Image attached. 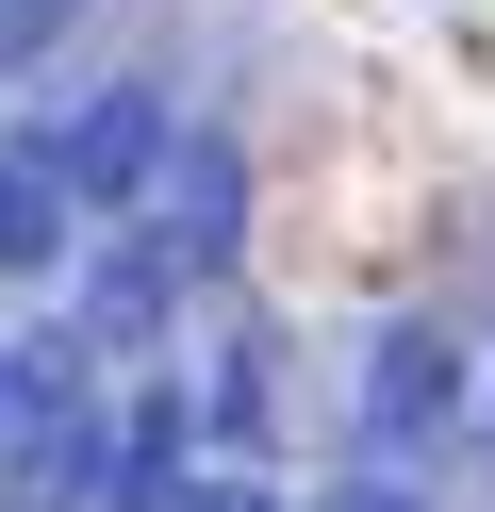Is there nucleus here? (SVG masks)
<instances>
[{
	"label": "nucleus",
	"instance_id": "0eeeda50",
	"mask_svg": "<svg viewBox=\"0 0 495 512\" xmlns=\"http://www.w3.org/2000/svg\"><path fill=\"white\" fill-rule=\"evenodd\" d=\"M99 479H116V430H83V446H50V463H17V479H0V512H99Z\"/></svg>",
	"mask_w": 495,
	"mask_h": 512
},
{
	"label": "nucleus",
	"instance_id": "20e7f679",
	"mask_svg": "<svg viewBox=\"0 0 495 512\" xmlns=\"http://www.w3.org/2000/svg\"><path fill=\"white\" fill-rule=\"evenodd\" d=\"M446 413H462V347L446 331H380L363 347V446H380V463L446 446Z\"/></svg>",
	"mask_w": 495,
	"mask_h": 512
},
{
	"label": "nucleus",
	"instance_id": "6e6552de",
	"mask_svg": "<svg viewBox=\"0 0 495 512\" xmlns=\"http://www.w3.org/2000/svg\"><path fill=\"white\" fill-rule=\"evenodd\" d=\"M66 17H83V0H0V67H33V50H50Z\"/></svg>",
	"mask_w": 495,
	"mask_h": 512
},
{
	"label": "nucleus",
	"instance_id": "39448f33",
	"mask_svg": "<svg viewBox=\"0 0 495 512\" xmlns=\"http://www.w3.org/2000/svg\"><path fill=\"white\" fill-rule=\"evenodd\" d=\"M66 182H50V149H0V281H50L66 265Z\"/></svg>",
	"mask_w": 495,
	"mask_h": 512
},
{
	"label": "nucleus",
	"instance_id": "f03ea898",
	"mask_svg": "<svg viewBox=\"0 0 495 512\" xmlns=\"http://www.w3.org/2000/svg\"><path fill=\"white\" fill-rule=\"evenodd\" d=\"M165 83H99L83 116L50 133V182H66V215H149V182H165Z\"/></svg>",
	"mask_w": 495,
	"mask_h": 512
},
{
	"label": "nucleus",
	"instance_id": "1a4fd4ad",
	"mask_svg": "<svg viewBox=\"0 0 495 512\" xmlns=\"http://www.w3.org/2000/svg\"><path fill=\"white\" fill-rule=\"evenodd\" d=\"M330 512H413V479H347V496H330Z\"/></svg>",
	"mask_w": 495,
	"mask_h": 512
},
{
	"label": "nucleus",
	"instance_id": "7ed1b4c3",
	"mask_svg": "<svg viewBox=\"0 0 495 512\" xmlns=\"http://www.w3.org/2000/svg\"><path fill=\"white\" fill-rule=\"evenodd\" d=\"M99 430V347L83 331H0V479Z\"/></svg>",
	"mask_w": 495,
	"mask_h": 512
},
{
	"label": "nucleus",
	"instance_id": "423d86ee",
	"mask_svg": "<svg viewBox=\"0 0 495 512\" xmlns=\"http://www.w3.org/2000/svg\"><path fill=\"white\" fill-rule=\"evenodd\" d=\"M99 512H198V496H182V397H149V413L116 430V479H99Z\"/></svg>",
	"mask_w": 495,
	"mask_h": 512
},
{
	"label": "nucleus",
	"instance_id": "f257e3e1",
	"mask_svg": "<svg viewBox=\"0 0 495 512\" xmlns=\"http://www.w3.org/2000/svg\"><path fill=\"white\" fill-rule=\"evenodd\" d=\"M231 248H248V149H231V133H182L165 182H149V281L182 298V281H215Z\"/></svg>",
	"mask_w": 495,
	"mask_h": 512
},
{
	"label": "nucleus",
	"instance_id": "9d476101",
	"mask_svg": "<svg viewBox=\"0 0 495 512\" xmlns=\"http://www.w3.org/2000/svg\"><path fill=\"white\" fill-rule=\"evenodd\" d=\"M198 512H281V496H264V479H198Z\"/></svg>",
	"mask_w": 495,
	"mask_h": 512
},
{
	"label": "nucleus",
	"instance_id": "9b49d317",
	"mask_svg": "<svg viewBox=\"0 0 495 512\" xmlns=\"http://www.w3.org/2000/svg\"><path fill=\"white\" fill-rule=\"evenodd\" d=\"M479 463H495V397H479Z\"/></svg>",
	"mask_w": 495,
	"mask_h": 512
}]
</instances>
